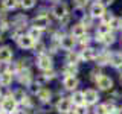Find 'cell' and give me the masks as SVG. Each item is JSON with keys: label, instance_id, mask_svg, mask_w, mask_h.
Returning a JSON list of instances; mask_svg holds the SVG:
<instances>
[{"label": "cell", "instance_id": "6da1fadb", "mask_svg": "<svg viewBox=\"0 0 122 114\" xmlns=\"http://www.w3.org/2000/svg\"><path fill=\"white\" fill-rule=\"evenodd\" d=\"M17 102H15V99L12 96L9 97H5L2 102V111L5 114H15V111H17Z\"/></svg>", "mask_w": 122, "mask_h": 114}, {"label": "cell", "instance_id": "4fadbf2b", "mask_svg": "<svg viewBox=\"0 0 122 114\" xmlns=\"http://www.w3.org/2000/svg\"><path fill=\"white\" fill-rule=\"evenodd\" d=\"M12 97L15 99V102H17V104H28V97H26V93H25V90H21V88L15 90L14 93H12Z\"/></svg>", "mask_w": 122, "mask_h": 114}, {"label": "cell", "instance_id": "3957f363", "mask_svg": "<svg viewBox=\"0 0 122 114\" xmlns=\"http://www.w3.org/2000/svg\"><path fill=\"white\" fill-rule=\"evenodd\" d=\"M37 64H38V67H40L41 70H44V71L52 70V58L49 55H46V53H43V55L38 56Z\"/></svg>", "mask_w": 122, "mask_h": 114}, {"label": "cell", "instance_id": "2e32d148", "mask_svg": "<svg viewBox=\"0 0 122 114\" xmlns=\"http://www.w3.org/2000/svg\"><path fill=\"white\" fill-rule=\"evenodd\" d=\"M86 26L84 24H75L73 28H72V37L73 38H81L86 35Z\"/></svg>", "mask_w": 122, "mask_h": 114}, {"label": "cell", "instance_id": "8fae6325", "mask_svg": "<svg viewBox=\"0 0 122 114\" xmlns=\"http://www.w3.org/2000/svg\"><path fill=\"white\" fill-rule=\"evenodd\" d=\"M11 59H12V50L8 46L0 47V62H8Z\"/></svg>", "mask_w": 122, "mask_h": 114}, {"label": "cell", "instance_id": "cb8c5ba5", "mask_svg": "<svg viewBox=\"0 0 122 114\" xmlns=\"http://www.w3.org/2000/svg\"><path fill=\"white\" fill-rule=\"evenodd\" d=\"M101 18H102V24H105V26H110V23L114 20V17H113L112 12H105Z\"/></svg>", "mask_w": 122, "mask_h": 114}, {"label": "cell", "instance_id": "8992f818", "mask_svg": "<svg viewBox=\"0 0 122 114\" xmlns=\"http://www.w3.org/2000/svg\"><path fill=\"white\" fill-rule=\"evenodd\" d=\"M52 14L55 15L56 18H64L67 15V5H64V3H56L55 6L52 8Z\"/></svg>", "mask_w": 122, "mask_h": 114}, {"label": "cell", "instance_id": "277c9868", "mask_svg": "<svg viewBox=\"0 0 122 114\" xmlns=\"http://www.w3.org/2000/svg\"><path fill=\"white\" fill-rule=\"evenodd\" d=\"M72 99H69V97H61L60 99V102L56 104V109H58L60 113H64V114H67L69 111H72Z\"/></svg>", "mask_w": 122, "mask_h": 114}, {"label": "cell", "instance_id": "7bdbcfd3", "mask_svg": "<svg viewBox=\"0 0 122 114\" xmlns=\"http://www.w3.org/2000/svg\"><path fill=\"white\" fill-rule=\"evenodd\" d=\"M3 40V37H2V33H0V41H2Z\"/></svg>", "mask_w": 122, "mask_h": 114}, {"label": "cell", "instance_id": "7c38bea8", "mask_svg": "<svg viewBox=\"0 0 122 114\" xmlns=\"http://www.w3.org/2000/svg\"><path fill=\"white\" fill-rule=\"evenodd\" d=\"M63 85H64V88H66V90L73 91V90H76V87H78V79H76L75 76H67V78L64 79Z\"/></svg>", "mask_w": 122, "mask_h": 114}, {"label": "cell", "instance_id": "f546056e", "mask_svg": "<svg viewBox=\"0 0 122 114\" xmlns=\"http://www.w3.org/2000/svg\"><path fill=\"white\" fill-rule=\"evenodd\" d=\"M34 47H35V52L38 53V56H40V55H43V50H44V44L38 43V44H35V46H34Z\"/></svg>", "mask_w": 122, "mask_h": 114}, {"label": "cell", "instance_id": "d6a6232c", "mask_svg": "<svg viewBox=\"0 0 122 114\" xmlns=\"http://www.w3.org/2000/svg\"><path fill=\"white\" fill-rule=\"evenodd\" d=\"M53 76H55V73H53L52 70H47V71H44V75H43V78L46 79V81H47V79H52Z\"/></svg>", "mask_w": 122, "mask_h": 114}, {"label": "cell", "instance_id": "ffe728a7", "mask_svg": "<svg viewBox=\"0 0 122 114\" xmlns=\"http://www.w3.org/2000/svg\"><path fill=\"white\" fill-rule=\"evenodd\" d=\"M18 75H20V76H18V79H20L21 84H23V82L28 84V82L30 81V70H29V68H26V70H21Z\"/></svg>", "mask_w": 122, "mask_h": 114}, {"label": "cell", "instance_id": "836d02e7", "mask_svg": "<svg viewBox=\"0 0 122 114\" xmlns=\"http://www.w3.org/2000/svg\"><path fill=\"white\" fill-rule=\"evenodd\" d=\"M110 28H113V29H117V28H121V21L117 20V18H114V20L110 23Z\"/></svg>", "mask_w": 122, "mask_h": 114}, {"label": "cell", "instance_id": "d590c367", "mask_svg": "<svg viewBox=\"0 0 122 114\" xmlns=\"http://www.w3.org/2000/svg\"><path fill=\"white\" fill-rule=\"evenodd\" d=\"M92 18H93L92 15H87V17H84V26H86V28L92 24Z\"/></svg>", "mask_w": 122, "mask_h": 114}, {"label": "cell", "instance_id": "ac0fdd59", "mask_svg": "<svg viewBox=\"0 0 122 114\" xmlns=\"http://www.w3.org/2000/svg\"><path fill=\"white\" fill-rule=\"evenodd\" d=\"M70 99H72V104H75L76 106L86 105V104H84V93H81V91H75L73 96H72Z\"/></svg>", "mask_w": 122, "mask_h": 114}, {"label": "cell", "instance_id": "603a6c76", "mask_svg": "<svg viewBox=\"0 0 122 114\" xmlns=\"http://www.w3.org/2000/svg\"><path fill=\"white\" fill-rule=\"evenodd\" d=\"M78 61H79V55H78V53H72V52H70V53L67 55V62H69V66H75Z\"/></svg>", "mask_w": 122, "mask_h": 114}, {"label": "cell", "instance_id": "83f0119b", "mask_svg": "<svg viewBox=\"0 0 122 114\" xmlns=\"http://www.w3.org/2000/svg\"><path fill=\"white\" fill-rule=\"evenodd\" d=\"M64 73H66L67 76H75V75H76V67H73V66H67L66 68H64Z\"/></svg>", "mask_w": 122, "mask_h": 114}, {"label": "cell", "instance_id": "4dcf8cb0", "mask_svg": "<svg viewBox=\"0 0 122 114\" xmlns=\"http://www.w3.org/2000/svg\"><path fill=\"white\" fill-rule=\"evenodd\" d=\"M104 105H105L107 114H113V113H114V109H116V108H114V104H113V102H112V104H104Z\"/></svg>", "mask_w": 122, "mask_h": 114}, {"label": "cell", "instance_id": "f35d334b", "mask_svg": "<svg viewBox=\"0 0 122 114\" xmlns=\"http://www.w3.org/2000/svg\"><path fill=\"white\" fill-rule=\"evenodd\" d=\"M113 2H114V0H101V3H102L104 6H105V5H112Z\"/></svg>", "mask_w": 122, "mask_h": 114}, {"label": "cell", "instance_id": "484cf974", "mask_svg": "<svg viewBox=\"0 0 122 114\" xmlns=\"http://www.w3.org/2000/svg\"><path fill=\"white\" fill-rule=\"evenodd\" d=\"M102 43H105V44H112V43H114V35H113L112 32L105 33V35L102 37Z\"/></svg>", "mask_w": 122, "mask_h": 114}, {"label": "cell", "instance_id": "e575fe53", "mask_svg": "<svg viewBox=\"0 0 122 114\" xmlns=\"http://www.w3.org/2000/svg\"><path fill=\"white\" fill-rule=\"evenodd\" d=\"M75 111L78 114H87V108H86V105H81V106H78Z\"/></svg>", "mask_w": 122, "mask_h": 114}, {"label": "cell", "instance_id": "30bf717a", "mask_svg": "<svg viewBox=\"0 0 122 114\" xmlns=\"http://www.w3.org/2000/svg\"><path fill=\"white\" fill-rule=\"evenodd\" d=\"M105 14V8H104V5L102 3H93L92 5V9H90V15L92 17H102V15Z\"/></svg>", "mask_w": 122, "mask_h": 114}, {"label": "cell", "instance_id": "d6986e66", "mask_svg": "<svg viewBox=\"0 0 122 114\" xmlns=\"http://www.w3.org/2000/svg\"><path fill=\"white\" fill-rule=\"evenodd\" d=\"M110 64L113 67H122V53H112L110 56Z\"/></svg>", "mask_w": 122, "mask_h": 114}, {"label": "cell", "instance_id": "1f68e13d", "mask_svg": "<svg viewBox=\"0 0 122 114\" xmlns=\"http://www.w3.org/2000/svg\"><path fill=\"white\" fill-rule=\"evenodd\" d=\"M95 114H107L105 105H98V108L95 109Z\"/></svg>", "mask_w": 122, "mask_h": 114}, {"label": "cell", "instance_id": "9a60e30c", "mask_svg": "<svg viewBox=\"0 0 122 114\" xmlns=\"http://www.w3.org/2000/svg\"><path fill=\"white\" fill-rule=\"evenodd\" d=\"M96 56H98L96 50H95V49H90V47L84 49V50L81 52V58H82V59H86V61H92V59H96Z\"/></svg>", "mask_w": 122, "mask_h": 114}, {"label": "cell", "instance_id": "60d3db41", "mask_svg": "<svg viewBox=\"0 0 122 114\" xmlns=\"http://www.w3.org/2000/svg\"><path fill=\"white\" fill-rule=\"evenodd\" d=\"M15 114H26L25 111H15Z\"/></svg>", "mask_w": 122, "mask_h": 114}, {"label": "cell", "instance_id": "4316f807", "mask_svg": "<svg viewBox=\"0 0 122 114\" xmlns=\"http://www.w3.org/2000/svg\"><path fill=\"white\" fill-rule=\"evenodd\" d=\"M20 5L25 9H30V8L35 5V0H20Z\"/></svg>", "mask_w": 122, "mask_h": 114}, {"label": "cell", "instance_id": "ba28073f", "mask_svg": "<svg viewBox=\"0 0 122 114\" xmlns=\"http://www.w3.org/2000/svg\"><path fill=\"white\" fill-rule=\"evenodd\" d=\"M98 84V87L101 90H112V87H113V79L110 78V76H105V75H102L101 76V79L96 82Z\"/></svg>", "mask_w": 122, "mask_h": 114}, {"label": "cell", "instance_id": "e0dca14e", "mask_svg": "<svg viewBox=\"0 0 122 114\" xmlns=\"http://www.w3.org/2000/svg\"><path fill=\"white\" fill-rule=\"evenodd\" d=\"M51 96H52V93H51V90H49V88H41V90L37 93V97L40 99L43 104H46V102L51 100Z\"/></svg>", "mask_w": 122, "mask_h": 114}, {"label": "cell", "instance_id": "52a82bcc", "mask_svg": "<svg viewBox=\"0 0 122 114\" xmlns=\"http://www.w3.org/2000/svg\"><path fill=\"white\" fill-rule=\"evenodd\" d=\"M17 44H18V47H20V49H25V50H26V49L34 47V40L29 35H21L17 40Z\"/></svg>", "mask_w": 122, "mask_h": 114}, {"label": "cell", "instance_id": "7a4b0ae2", "mask_svg": "<svg viewBox=\"0 0 122 114\" xmlns=\"http://www.w3.org/2000/svg\"><path fill=\"white\" fill-rule=\"evenodd\" d=\"M32 24H34V28H35V29L43 30V29H46L49 24H51V20H49V17L46 14H41V15H38V17L34 18Z\"/></svg>", "mask_w": 122, "mask_h": 114}, {"label": "cell", "instance_id": "ab89813d", "mask_svg": "<svg viewBox=\"0 0 122 114\" xmlns=\"http://www.w3.org/2000/svg\"><path fill=\"white\" fill-rule=\"evenodd\" d=\"M116 114H122V108H119V109H117V111H116Z\"/></svg>", "mask_w": 122, "mask_h": 114}, {"label": "cell", "instance_id": "9c48e42d", "mask_svg": "<svg viewBox=\"0 0 122 114\" xmlns=\"http://www.w3.org/2000/svg\"><path fill=\"white\" fill-rule=\"evenodd\" d=\"M60 46L64 49V50H70V49H73V46H75V38L72 35H64L60 40Z\"/></svg>", "mask_w": 122, "mask_h": 114}, {"label": "cell", "instance_id": "b9f144b4", "mask_svg": "<svg viewBox=\"0 0 122 114\" xmlns=\"http://www.w3.org/2000/svg\"><path fill=\"white\" fill-rule=\"evenodd\" d=\"M67 114H78V113H76V111H69Z\"/></svg>", "mask_w": 122, "mask_h": 114}, {"label": "cell", "instance_id": "f1b7e54d", "mask_svg": "<svg viewBox=\"0 0 122 114\" xmlns=\"http://www.w3.org/2000/svg\"><path fill=\"white\" fill-rule=\"evenodd\" d=\"M101 76L102 75H101V71H99V70H92V76H90V78L93 79L95 82H98L99 79H101Z\"/></svg>", "mask_w": 122, "mask_h": 114}, {"label": "cell", "instance_id": "44dd1931", "mask_svg": "<svg viewBox=\"0 0 122 114\" xmlns=\"http://www.w3.org/2000/svg\"><path fill=\"white\" fill-rule=\"evenodd\" d=\"M2 5H3V8H6V9H15V8L20 5V0H3Z\"/></svg>", "mask_w": 122, "mask_h": 114}, {"label": "cell", "instance_id": "ee69618b", "mask_svg": "<svg viewBox=\"0 0 122 114\" xmlns=\"http://www.w3.org/2000/svg\"><path fill=\"white\" fill-rule=\"evenodd\" d=\"M0 114H5V113H0Z\"/></svg>", "mask_w": 122, "mask_h": 114}, {"label": "cell", "instance_id": "8d00e7d4", "mask_svg": "<svg viewBox=\"0 0 122 114\" xmlns=\"http://www.w3.org/2000/svg\"><path fill=\"white\" fill-rule=\"evenodd\" d=\"M87 2H89V0H75V3H76V5H78L79 8H81V6H86V5H87Z\"/></svg>", "mask_w": 122, "mask_h": 114}, {"label": "cell", "instance_id": "5b68a950", "mask_svg": "<svg viewBox=\"0 0 122 114\" xmlns=\"http://www.w3.org/2000/svg\"><path fill=\"white\" fill-rule=\"evenodd\" d=\"M98 99H99V94H98L96 90H92L90 88V90H86V91H84V104H86V105L96 104Z\"/></svg>", "mask_w": 122, "mask_h": 114}, {"label": "cell", "instance_id": "74e56055", "mask_svg": "<svg viewBox=\"0 0 122 114\" xmlns=\"http://www.w3.org/2000/svg\"><path fill=\"white\" fill-rule=\"evenodd\" d=\"M89 37H87V35H84V37H81V44L82 46H87V44H89Z\"/></svg>", "mask_w": 122, "mask_h": 114}, {"label": "cell", "instance_id": "5bb4252c", "mask_svg": "<svg viewBox=\"0 0 122 114\" xmlns=\"http://www.w3.org/2000/svg\"><path fill=\"white\" fill-rule=\"evenodd\" d=\"M12 79H14V75L11 73V71H3L2 75H0V85L3 87H8L12 84Z\"/></svg>", "mask_w": 122, "mask_h": 114}, {"label": "cell", "instance_id": "7402d4cb", "mask_svg": "<svg viewBox=\"0 0 122 114\" xmlns=\"http://www.w3.org/2000/svg\"><path fill=\"white\" fill-rule=\"evenodd\" d=\"M110 53H102V55H98L96 56V61L98 64H101V66H104V64H110Z\"/></svg>", "mask_w": 122, "mask_h": 114}, {"label": "cell", "instance_id": "d4e9b609", "mask_svg": "<svg viewBox=\"0 0 122 114\" xmlns=\"http://www.w3.org/2000/svg\"><path fill=\"white\" fill-rule=\"evenodd\" d=\"M28 35L32 38L34 41H38V40H40V37H41V30H38V29H35V28H32V29L29 30Z\"/></svg>", "mask_w": 122, "mask_h": 114}]
</instances>
